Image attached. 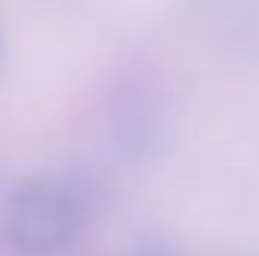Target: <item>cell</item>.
<instances>
[{
	"label": "cell",
	"mask_w": 259,
	"mask_h": 256,
	"mask_svg": "<svg viewBox=\"0 0 259 256\" xmlns=\"http://www.w3.org/2000/svg\"><path fill=\"white\" fill-rule=\"evenodd\" d=\"M163 94L154 88L151 78H124L115 91V100L109 106V136L118 154H124L130 163L154 160L163 151L169 118L163 109Z\"/></svg>",
	"instance_id": "2"
},
{
	"label": "cell",
	"mask_w": 259,
	"mask_h": 256,
	"mask_svg": "<svg viewBox=\"0 0 259 256\" xmlns=\"http://www.w3.org/2000/svg\"><path fill=\"white\" fill-rule=\"evenodd\" d=\"M84 223V196L72 184L46 175L21 181L3 208V235L24 256H58L75 247Z\"/></svg>",
	"instance_id": "1"
},
{
	"label": "cell",
	"mask_w": 259,
	"mask_h": 256,
	"mask_svg": "<svg viewBox=\"0 0 259 256\" xmlns=\"http://www.w3.org/2000/svg\"><path fill=\"white\" fill-rule=\"evenodd\" d=\"M130 256H184V250L166 235H139L130 247Z\"/></svg>",
	"instance_id": "3"
}]
</instances>
